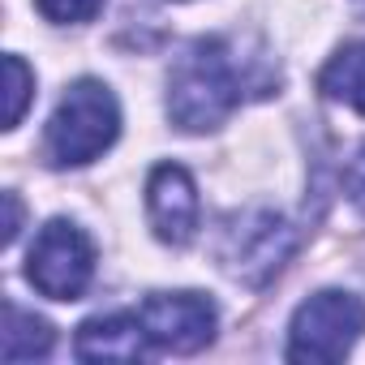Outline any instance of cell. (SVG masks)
<instances>
[{"label": "cell", "mask_w": 365, "mask_h": 365, "mask_svg": "<svg viewBox=\"0 0 365 365\" xmlns=\"http://www.w3.org/2000/svg\"><path fill=\"white\" fill-rule=\"evenodd\" d=\"M318 91L331 103H344L365 116V39L344 43L318 73Z\"/></svg>", "instance_id": "9"}, {"label": "cell", "mask_w": 365, "mask_h": 365, "mask_svg": "<svg viewBox=\"0 0 365 365\" xmlns=\"http://www.w3.org/2000/svg\"><path fill=\"white\" fill-rule=\"evenodd\" d=\"M267 86L271 78H254V69L241 65L232 39L207 35L185 43L168 73V116L185 133H211L250 99V91L267 95Z\"/></svg>", "instance_id": "1"}, {"label": "cell", "mask_w": 365, "mask_h": 365, "mask_svg": "<svg viewBox=\"0 0 365 365\" xmlns=\"http://www.w3.org/2000/svg\"><path fill=\"white\" fill-rule=\"evenodd\" d=\"M150 348L155 344L138 314H95L73 335V352L82 361H142Z\"/></svg>", "instance_id": "8"}, {"label": "cell", "mask_w": 365, "mask_h": 365, "mask_svg": "<svg viewBox=\"0 0 365 365\" xmlns=\"http://www.w3.org/2000/svg\"><path fill=\"white\" fill-rule=\"evenodd\" d=\"M365 335V301L344 288H322L297 305L288 322V361L297 365H335Z\"/></svg>", "instance_id": "4"}, {"label": "cell", "mask_w": 365, "mask_h": 365, "mask_svg": "<svg viewBox=\"0 0 365 365\" xmlns=\"http://www.w3.org/2000/svg\"><path fill=\"white\" fill-rule=\"evenodd\" d=\"M116 138H120L116 95L99 78H78L61 95V103H56V112L43 129V159L52 168H86Z\"/></svg>", "instance_id": "2"}, {"label": "cell", "mask_w": 365, "mask_h": 365, "mask_svg": "<svg viewBox=\"0 0 365 365\" xmlns=\"http://www.w3.org/2000/svg\"><path fill=\"white\" fill-rule=\"evenodd\" d=\"M26 279L48 301H78L95 279V241L73 220H48L26 254Z\"/></svg>", "instance_id": "5"}, {"label": "cell", "mask_w": 365, "mask_h": 365, "mask_svg": "<svg viewBox=\"0 0 365 365\" xmlns=\"http://www.w3.org/2000/svg\"><path fill=\"white\" fill-rule=\"evenodd\" d=\"M52 344H56L52 322H43L39 314L18 309L14 301L5 305V331H0V356L5 361H39V356L52 352Z\"/></svg>", "instance_id": "10"}, {"label": "cell", "mask_w": 365, "mask_h": 365, "mask_svg": "<svg viewBox=\"0 0 365 365\" xmlns=\"http://www.w3.org/2000/svg\"><path fill=\"white\" fill-rule=\"evenodd\" d=\"M297 245H301V232L279 211L254 207V211H241V215L224 220L215 254H220V267H224L228 279H237L245 288H262L288 267Z\"/></svg>", "instance_id": "3"}, {"label": "cell", "mask_w": 365, "mask_h": 365, "mask_svg": "<svg viewBox=\"0 0 365 365\" xmlns=\"http://www.w3.org/2000/svg\"><path fill=\"white\" fill-rule=\"evenodd\" d=\"M18 232H22V202H18V194H5V245H14L18 241Z\"/></svg>", "instance_id": "14"}, {"label": "cell", "mask_w": 365, "mask_h": 365, "mask_svg": "<svg viewBox=\"0 0 365 365\" xmlns=\"http://www.w3.org/2000/svg\"><path fill=\"white\" fill-rule=\"evenodd\" d=\"M138 318H142L150 344L159 352H176V356L202 352L220 327V309L202 292H150L142 301Z\"/></svg>", "instance_id": "6"}, {"label": "cell", "mask_w": 365, "mask_h": 365, "mask_svg": "<svg viewBox=\"0 0 365 365\" xmlns=\"http://www.w3.org/2000/svg\"><path fill=\"white\" fill-rule=\"evenodd\" d=\"M344 194H348V202L365 215V146L344 163Z\"/></svg>", "instance_id": "13"}, {"label": "cell", "mask_w": 365, "mask_h": 365, "mask_svg": "<svg viewBox=\"0 0 365 365\" xmlns=\"http://www.w3.org/2000/svg\"><path fill=\"white\" fill-rule=\"evenodd\" d=\"M35 95V73L22 56H5V129H18L26 116V103Z\"/></svg>", "instance_id": "11"}, {"label": "cell", "mask_w": 365, "mask_h": 365, "mask_svg": "<svg viewBox=\"0 0 365 365\" xmlns=\"http://www.w3.org/2000/svg\"><path fill=\"white\" fill-rule=\"evenodd\" d=\"M39 5V14L48 18V22H56V26H82V22H91L108 0H35Z\"/></svg>", "instance_id": "12"}, {"label": "cell", "mask_w": 365, "mask_h": 365, "mask_svg": "<svg viewBox=\"0 0 365 365\" xmlns=\"http://www.w3.org/2000/svg\"><path fill=\"white\" fill-rule=\"evenodd\" d=\"M146 220L155 228V237L172 250L190 245L198 237L202 224V202H198V185L180 163H159L146 176Z\"/></svg>", "instance_id": "7"}]
</instances>
